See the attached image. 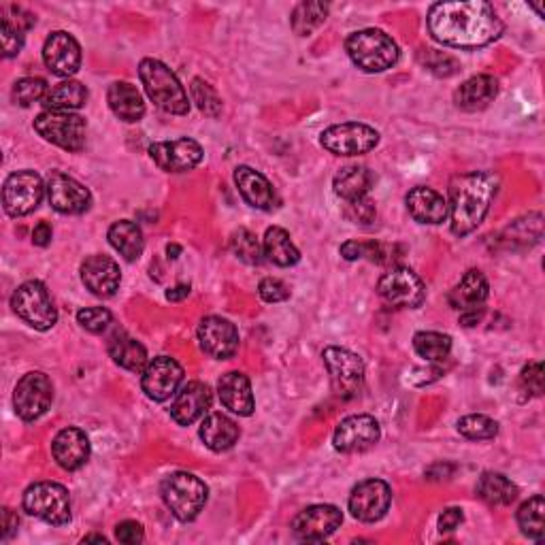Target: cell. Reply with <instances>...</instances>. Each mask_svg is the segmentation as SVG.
<instances>
[{
	"mask_svg": "<svg viewBox=\"0 0 545 545\" xmlns=\"http://www.w3.org/2000/svg\"><path fill=\"white\" fill-rule=\"evenodd\" d=\"M426 26L431 37L456 49L486 47L503 35L499 13L484 0L471 3H435L428 11Z\"/></svg>",
	"mask_w": 545,
	"mask_h": 545,
	"instance_id": "cell-1",
	"label": "cell"
},
{
	"mask_svg": "<svg viewBox=\"0 0 545 545\" xmlns=\"http://www.w3.org/2000/svg\"><path fill=\"white\" fill-rule=\"evenodd\" d=\"M497 192L499 177L490 171H471L454 177L448 203L452 233L456 237H467L480 228Z\"/></svg>",
	"mask_w": 545,
	"mask_h": 545,
	"instance_id": "cell-2",
	"label": "cell"
},
{
	"mask_svg": "<svg viewBox=\"0 0 545 545\" xmlns=\"http://www.w3.org/2000/svg\"><path fill=\"white\" fill-rule=\"evenodd\" d=\"M139 77L150 101L171 115H188L190 98L186 88L181 86L177 75L167 64L156 58H143L139 64Z\"/></svg>",
	"mask_w": 545,
	"mask_h": 545,
	"instance_id": "cell-3",
	"label": "cell"
},
{
	"mask_svg": "<svg viewBox=\"0 0 545 545\" xmlns=\"http://www.w3.org/2000/svg\"><path fill=\"white\" fill-rule=\"evenodd\" d=\"M345 52L350 60L365 73H384L399 62L401 49L384 30L365 28L356 30L345 39Z\"/></svg>",
	"mask_w": 545,
	"mask_h": 545,
	"instance_id": "cell-4",
	"label": "cell"
},
{
	"mask_svg": "<svg viewBox=\"0 0 545 545\" xmlns=\"http://www.w3.org/2000/svg\"><path fill=\"white\" fill-rule=\"evenodd\" d=\"M162 501L179 522H194L207 505V484L188 471H175L160 484Z\"/></svg>",
	"mask_w": 545,
	"mask_h": 545,
	"instance_id": "cell-5",
	"label": "cell"
},
{
	"mask_svg": "<svg viewBox=\"0 0 545 545\" xmlns=\"http://www.w3.org/2000/svg\"><path fill=\"white\" fill-rule=\"evenodd\" d=\"M11 307L15 316L30 328L41 330V333L54 328L58 322V309L52 301V294L39 279H30V282H24L15 290L11 296Z\"/></svg>",
	"mask_w": 545,
	"mask_h": 545,
	"instance_id": "cell-6",
	"label": "cell"
},
{
	"mask_svg": "<svg viewBox=\"0 0 545 545\" xmlns=\"http://www.w3.org/2000/svg\"><path fill=\"white\" fill-rule=\"evenodd\" d=\"M22 505L32 518H39L52 526H66L71 522V494L62 484H30L24 492Z\"/></svg>",
	"mask_w": 545,
	"mask_h": 545,
	"instance_id": "cell-7",
	"label": "cell"
},
{
	"mask_svg": "<svg viewBox=\"0 0 545 545\" xmlns=\"http://www.w3.org/2000/svg\"><path fill=\"white\" fill-rule=\"evenodd\" d=\"M35 130L60 150L81 152L86 145V120L75 111H43L35 118Z\"/></svg>",
	"mask_w": 545,
	"mask_h": 545,
	"instance_id": "cell-8",
	"label": "cell"
},
{
	"mask_svg": "<svg viewBox=\"0 0 545 545\" xmlns=\"http://www.w3.org/2000/svg\"><path fill=\"white\" fill-rule=\"evenodd\" d=\"M322 358L339 399L350 401L358 396L362 386H365V362H362V358L350 350L337 348V345L326 348Z\"/></svg>",
	"mask_w": 545,
	"mask_h": 545,
	"instance_id": "cell-9",
	"label": "cell"
},
{
	"mask_svg": "<svg viewBox=\"0 0 545 545\" xmlns=\"http://www.w3.org/2000/svg\"><path fill=\"white\" fill-rule=\"evenodd\" d=\"M320 143L330 154L352 158L375 150L379 145V132L369 124L345 122L326 128L320 135Z\"/></svg>",
	"mask_w": 545,
	"mask_h": 545,
	"instance_id": "cell-10",
	"label": "cell"
},
{
	"mask_svg": "<svg viewBox=\"0 0 545 545\" xmlns=\"http://www.w3.org/2000/svg\"><path fill=\"white\" fill-rule=\"evenodd\" d=\"M54 403V384L45 373H26L13 392V407L24 422H35L47 414Z\"/></svg>",
	"mask_w": 545,
	"mask_h": 545,
	"instance_id": "cell-11",
	"label": "cell"
},
{
	"mask_svg": "<svg viewBox=\"0 0 545 545\" xmlns=\"http://www.w3.org/2000/svg\"><path fill=\"white\" fill-rule=\"evenodd\" d=\"M45 192H47L45 181L41 179L39 173L30 169L11 173L3 188V205L7 216L11 218L28 216V213H32L41 205Z\"/></svg>",
	"mask_w": 545,
	"mask_h": 545,
	"instance_id": "cell-12",
	"label": "cell"
},
{
	"mask_svg": "<svg viewBox=\"0 0 545 545\" xmlns=\"http://www.w3.org/2000/svg\"><path fill=\"white\" fill-rule=\"evenodd\" d=\"M382 299L401 309H420L426 303V286L418 273L409 267H392L377 284Z\"/></svg>",
	"mask_w": 545,
	"mask_h": 545,
	"instance_id": "cell-13",
	"label": "cell"
},
{
	"mask_svg": "<svg viewBox=\"0 0 545 545\" xmlns=\"http://www.w3.org/2000/svg\"><path fill=\"white\" fill-rule=\"evenodd\" d=\"M184 384V367L171 356H156L141 373V388L147 399L164 403L173 399Z\"/></svg>",
	"mask_w": 545,
	"mask_h": 545,
	"instance_id": "cell-14",
	"label": "cell"
},
{
	"mask_svg": "<svg viewBox=\"0 0 545 545\" xmlns=\"http://www.w3.org/2000/svg\"><path fill=\"white\" fill-rule=\"evenodd\" d=\"M47 201L62 216H81L92 207L90 190L62 171H52L45 181Z\"/></svg>",
	"mask_w": 545,
	"mask_h": 545,
	"instance_id": "cell-15",
	"label": "cell"
},
{
	"mask_svg": "<svg viewBox=\"0 0 545 545\" xmlns=\"http://www.w3.org/2000/svg\"><path fill=\"white\" fill-rule=\"evenodd\" d=\"M382 439V426L369 414H356L341 420L333 433V445L341 454H360L371 450Z\"/></svg>",
	"mask_w": 545,
	"mask_h": 545,
	"instance_id": "cell-16",
	"label": "cell"
},
{
	"mask_svg": "<svg viewBox=\"0 0 545 545\" xmlns=\"http://www.w3.org/2000/svg\"><path fill=\"white\" fill-rule=\"evenodd\" d=\"M147 154H150L156 167L164 173H188L196 169L205 158L201 143L188 137L152 143Z\"/></svg>",
	"mask_w": 545,
	"mask_h": 545,
	"instance_id": "cell-17",
	"label": "cell"
},
{
	"mask_svg": "<svg viewBox=\"0 0 545 545\" xmlns=\"http://www.w3.org/2000/svg\"><path fill=\"white\" fill-rule=\"evenodd\" d=\"M350 511L358 522H379L392 505V488L384 480H365L354 486L350 494Z\"/></svg>",
	"mask_w": 545,
	"mask_h": 545,
	"instance_id": "cell-18",
	"label": "cell"
},
{
	"mask_svg": "<svg viewBox=\"0 0 545 545\" xmlns=\"http://www.w3.org/2000/svg\"><path fill=\"white\" fill-rule=\"evenodd\" d=\"M201 350L216 360L233 358L239 350V330L237 326L220 316H207L198 324L196 330Z\"/></svg>",
	"mask_w": 545,
	"mask_h": 545,
	"instance_id": "cell-19",
	"label": "cell"
},
{
	"mask_svg": "<svg viewBox=\"0 0 545 545\" xmlns=\"http://www.w3.org/2000/svg\"><path fill=\"white\" fill-rule=\"evenodd\" d=\"M343 524V511L335 505H311L292 520V533L301 541H324Z\"/></svg>",
	"mask_w": 545,
	"mask_h": 545,
	"instance_id": "cell-20",
	"label": "cell"
},
{
	"mask_svg": "<svg viewBox=\"0 0 545 545\" xmlns=\"http://www.w3.org/2000/svg\"><path fill=\"white\" fill-rule=\"evenodd\" d=\"M43 62L54 75L71 79L81 69V45L66 30H56L43 43Z\"/></svg>",
	"mask_w": 545,
	"mask_h": 545,
	"instance_id": "cell-21",
	"label": "cell"
},
{
	"mask_svg": "<svg viewBox=\"0 0 545 545\" xmlns=\"http://www.w3.org/2000/svg\"><path fill=\"white\" fill-rule=\"evenodd\" d=\"M81 282L94 296L109 299L120 290L122 284L120 264L105 254L88 256L81 264Z\"/></svg>",
	"mask_w": 545,
	"mask_h": 545,
	"instance_id": "cell-22",
	"label": "cell"
},
{
	"mask_svg": "<svg viewBox=\"0 0 545 545\" xmlns=\"http://www.w3.org/2000/svg\"><path fill=\"white\" fill-rule=\"evenodd\" d=\"M213 394L211 388L203 382H190L184 388H179L175 394V401L171 405V418L179 426H192L201 418H205L211 409Z\"/></svg>",
	"mask_w": 545,
	"mask_h": 545,
	"instance_id": "cell-23",
	"label": "cell"
},
{
	"mask_svg": "<svg viewBox=\"0 0 545 545\" xmlns=\"http://www.w3.org/2000/svg\"><path fill=\"white\" fill-rule=\"evenodd\" d=\"M92 445L88 435L77 426L62 428L52 441V454L58 467L64 471H77L90 460Z\"/></svg>",
	"mask_w": 545,
	"mask_h": 545,
	"instance_id": "cell-24",
	"label": "cell"
},
{
	"mask_svg": "<svg viewBox=\"0 0 545 545\" xmlns=\"http://www.w3.org/2000/svg\"><path fill=\"white\" fill-rule=\"evenodd\" d=\"M218 396L222 405L241 418H250L254 414V392L250 377L241 371H228L218 382Z\"/></svg>",
	"mask_w": 545,
	"mask_h": 545,
	"instance_id": "cell-25",
	"label": "cell"
},
{
	"mask_svg": "<svg viewBox=\"0 0 545 545\" xmlns=\"http://www.w3.org/2000/svg\"><path fill=\"white\" fill-rule=\"evenodd\" d=\"M235 186L243 201L260 211H273L277 207V194L271 186V181L260 171L252 167H237L235 169Z\"/></svg>",
	"mask_w": 545,
	"mask_h": 545,
	"instance_id": "cell-26",
	"label": "cell"
},
{
	"mask_svg": "<svg viewBox=\"0 0 545 545\" xmlns=\"http://www.w3.org/2000/svg\"><path fill=\"white\" fill-rule=\"evenodd\" d=\"M405 203H407L409 216L420 224L437 226V224L448 220V216H450L448 201H445L443 194H439L433 188H426V186L414 188L407 194Z\"/></svg>",
	"mask_w": 545,
	"mask_h": 545,
	"instance_id": "cell-27",
	"label": "cell"
},
{
	"mask_svg": "<svg viewBox=\"0 0 545 545\" xmlns=\"http://www.w3.org/2000/svg\"><path fill=\"white\" fill-rule=\"evenodd\" d=\"M490 286L488 279L482 271L471 269L465 273V277L460 279V284L454 286V290L448 296V303L452 309L460 313H469V311H482L484 303L488 301Z\"/></svg>",
	"mask_w": 545,
	"mask_h": 545,
	"instance_id": "cell-28",
	"label": "cell"
},
{
	"mask_svg": "<svg viewBox=\"0 0 545 545\" xmlns=\"http://www.w3.org/2000/svg\"><path fill=\"white\" fill-rule=\"evenodd\" d=\"M499 96V81L492 75H473L456 92L454 103L462 111H482Z\"/></svg>",
	"mask_w": 545,
	"mask_h": 545,
	"instance_id": "cell-29",
	"label": "cell"
},
{
	"mask_svg": "<svg viewBox=\"0 0 545 545\" xmlns=\"http://www.w3.org/2000/svg\"><path fill=\"white\" fill-rule=\"evenodd\" d=\"M107 103L115 118L128 124L141 122L145 115L143 96L130 81H115V84H111L107 90Z\"/></svg>",
	"mask_w": 545,
	"mask_h": 545,
	"instance_id": "cell-30",
	"label": "cell"
},
{
	"mask_svg": "<svg viewBox=\"0 0 545 545\" xmlns=\"http://www.w3.org/2000/svg\"><path fill=\"white\" fill-rule=\"evenodd\" d=\"M198 435H201L203 443L211 452H228L230 448H235V443L241 437L239 424L228 418L226 414H209L203 418L201 428H198Z\"/></svg>",
	"mask_w": 545,
	"mask_h": 545,
	"instance_id": "cell-31",
	"label": "cell"
},
{
	"mask_svg": "<svg viewBox=\"0 0 545 545\" xmlns=\"http://www.w3.org/2000/svg\"><path fill=\"white\" fill-rule=\"evenodd\" d=\"M107 352L115 365L130 371V373H143L147 362H150V358H147L145 345L141 341H137L135 337L122 333V330L109 339Z\"/></svg>",
	"mask_w": 545,
	"mask_h": 545,
	"instance_id": "cell-32",
	"label": "cell"
},
{
	"mask_svg": "<svg viewBox=\"0 0 545 545\" xmlns=\"http://www.w3.org/2000/svg\"><path fill=\"white\" fill-rule=\"evenodd\" d=\"M107 239H109L113 250L128 262L139 260L145 250L143 230L137 222H132V220H120V222L111 224Z\"/></svg>",
	"mask_w": 545,
	"mask_h": 545,
	"instance_id": "cell-33",
	"label": "cell"
},
{
	"mask_svg": "<svg viewBox=\"0 0 545 545\" xmlns=\"http://www.w3.org/2000/svg\"><path fill=\"white\" fill-rule=\"evenodd\" d=\"M262 250H264V258L273 262L275 267H282V269L294 267V264H299L301 260L299 247L292 243L290 233L286 228H279V226L267 228L264 241H262Z\"/></svg>",
	"mask_w": 545,
	"mask_h": 545,
	"instance_id": "cell-34",
	"label": "cell"
},
{
	"mask_svg": "<svg viewBox=\"0 0 545 545\" xmlns=\"http://www.w3.org/2000/svg\"><path fill=\"white\" fill-rule=\"evenodd\" d=\"M333 188L339 198H343L345 203L358 201V198L369 196L373 188V175L367 167H360V164H350V167H343L335 179H333Z\"/></svg>",
	"mask_w": 545,
	"mask_h": 545,
	"instance_id": "cell-35",
	"label": "cell"
},
{
	"mask_svg": "<svg viewBox=\"0 0 545 545\" xmlns=\"http://www.w3.org/2000/svg\"><path fill=\"white\" fill-rule=\"evenodd\" d=\"M88 101V88L77 79H64L47 90L43 105L47 111H77Z\"/></svg>",
	"mask_w": 545,
	"mask_h": 545,
	"instance_id": "cell-36",
	"label": "cell"
},
{
	"mask_svg": "<svg viewBox=\"0 0 545 545\" xmlns=\"http://www.w3.org/2000/svg\"><path fill=\"white\" fill-rule=\"evenodd\" d=\"M477 494L488 505L507 507L518 499V486L509 480L507 475L497 471H486L480 480H477Z\"/></svg>",
	"mask_w": 545,
	"mask_h": 545,
	"instance_id": "cell-37",
	"label": "cell"
},
{
	"mask_svg": "<svg viewBox=\"0 0 545 545\" xmlns=\"http://www.w3.org/2000/svg\"><path fill=\"white\" fill-rule=\"evenodd\" d=\"M516 520H518V526H520L524 537L533 539V541H543V537H545V501H543L541 494H535V497H531L526 503L520 505Z\"/></svg>",
	"mask_w": 545,
	"mask_h": 545,
	"instance_id": "cell-38",
	"label": "cell"
},
{
	"mask_svg": "<svg viewBox=\"0 0 545 545\" xmlns=\"http://www.w3.org/2000/svg\"><path fill=\"white\" fill-rule=\"evenodd\" d=\"M414 350L426 362H443L452 352V337L435 330H422L414 337Z\"/></svg>",
	"mask_w": 545,
	"mask_h": 545,
	"instance_id": "cell-39",
	"label": "cell"
},
{
	"mask_svg": "<svg viewBox=\"0 0 545 545\" xmlns=\"http://www.w3.org/2000/svg\"><path fill=\"white\" fill-rule=\"evenodd\" d=\"M328 5L326 3H301L292 13V30L299 37H309L311 32H316L328 18Z\"/></svg>",
	"mask_w": 545,
	"mask_h": 545,
	"instance_id": "cell-40",
	"label": "cell"
},
{
	"mask_svg": "<svg viewBox=\"0 0 545 545\" xmlns=\"http://www.w3.org/2000/svg\"><path fill=\"white\" fill-rule=\"evenodd\" d=\"M230 252H233L241 262L250 264V267H260V264L267 260L264 258L260 241L256 239L252 230L247 228H239L237 233L230 237Z\"/></svg>",
	"mask_w": 545,
	"mask_h": 545,
	"instance_id": "cell-41",
	"label": "cell"
},
{
	"mask_svg": "<svg viewBox=\"0 0 545 545\" xmlns=\"http://www.w3.org/2000/svg\"><path fill=\"white\" fill-rule=\"evenodd\" d=\"M458 433L471 441H488L499 435V422L484 414H471L458 420Z\"/></svg>",
	"mask_w": 545,
	"mask_h": 545,
	"instance_id": "cell-42",
	"label": "cell"
},
{
	"mask_svg": "<svg viewBox=\"0 0 545 545\" xmlns=\"http://www.w3.org/2000/svg\"><path fill=\"white\" fill-rule=\"evenodd\" d=\"M190 94H192V103H196L198 111L205 113L207 118H220L222 113V98L218 96L216 88L207 84L205 79L196 77L190 84Z\"/></svg>",
	"mask_w": 545,
	"mask_h": 545,
	"instance_id": "cell-43",
	"label": "cell"
},
{
	"mask_svg": "<svg viewBox=\"0 0 545 545\" xmlns=\"http://www.w3.org/2000/svg\"><path fill=\"white\" fill-rule=\"evenodd\" d=\"M49 86L47 81L41 77H24L20 79L18 84L13 86V101L18 103L20 107H30L35 103H43V98L47 94Z\"/></svg>",
	"mask_w": 545,
	"mask_h": 545,
	"instance_id": "cell-44",
	"label": "cell"
},
{
	"mask_svg": "<svg viewBox=\"0 0 545 545\" xmlns=\"http://www.w3.org/2000/svg\"><path fill=\"white\" fill-rule=\"evenodd\" d=\"M77 322L81 328L88 330V333L101 335L111 326L113 316H111V311L105 307H86V309L77 311Z\"/></svg>",
	"mask_w": 545,
	"mask_h": 545,
	"instance_id": "cell-45",
	"label": "cell"
},
{
	"mask_svg": "<svg viewBox=\"0 0 545 545\" xmlns=\"http://www.w3.org/2000/svg\"><path fill=\"white\" fill-rule=\"evenodd\" d=\"M375 216H377L375 201L369 196L358 198V201H352V203H345V218H348L350 222L371 224L375 220Z\"/></svg>",
	"mask_w": 545,
	"mask_h": 545,
	"instance_id": "cell-46",
	"label": "cell"
},
{
	"mask_svg": "<svg viewBox=\"0 0 545 545\" xmlns=\"http://www.w3.org/2000/svg\"><path fill=\"white\" fill-rule=\"evenodd\" d=\"M26 32L9 26L7 22H0V45H3V56L5 58H15L24 47Z\"/></svg>",
	"mask_w": 545,
	"mask_h": 545,
	"instance_id": "cell-47",
	"label": "cell"
},
{
	"mask_svg": "<svg viewBox=\"0 0 545 545\" xmlns=\"http://www.w3.org/2000/svg\"><path fill=\"white\" fill-rule=\"evenodd\" d=\"M258 294L264 303H284L290 299L288 286L282 282V279H275V277H264L258 286Z\"/></svg>",
	"mask_w": 545,
	"mask_h": 545,
	"instance_id": "cell-48",
	"label": "cell"
},
{
	"mask_svg": "<svg viewBox=\"0 0 545 545\" xmlns=\"http://www.w3.org/2000/svg\"><path fill=\"white\" fill-rule=\"evenodd\" d=\"M0 13H3V18H0V22H7L9 26L18 28L22 32H28L32 26H35V22H37L35 15L28 13L22 7H15V5L3 7V9H0Z\"/></svg>",
	"mask_w": 545,
	"mask_h": 545,
	"instance_id": "cell-49",
	"label": "cell"
},
{
	"mask_svg": "<svg viewBox=\"0 0 545 545\" xmlns=\"http://www.w3.org/2000/svg\"><path fill=\"white\" fill-rule=\"evenodd\" d=\"M115 539L124 545H137L145 539V531L137 520H124L115 526Z\"/></svg>",
	"mask_w": 545,
	"mask_h": 545,
	"instance_id": "cell-50",
	"label": "cell"
},
{
	"mask_svg": "<svg viewBox=\"0 0 545 545\" xmlns=\"http://www.w3.org/2000/svg\"><path fill=\"white\" fill-rule=\"evenodd\" d=\"M520 382L522 386L535 394V396H541L543 394V365L541 362H531V365L522 369V375H520Z\"/></svg>",
	"mask_w": 545,
	"mask_h": 545,
	"instance_id": "cell-51",
	"label": "cell"
},
{
	"mask_svg": "<svg viewBox=\"0 0 545 545\" xmlns=\"http://www.w3.org/2000/svg\"><path fill=\"white\" fill-rule=\"evenodd\" d=\"M341 256L348 260V262H356V260H362V258H369L371 256V241L369 243H362V241H345L341 245Z\"/></svg>",
	"mask_w": 545,
	"mask_h": 545,
	"instance_id": "cell-52",
	"label": "cell"
},
{
	"mask_svg": "<svg viewBox=\"0 0 545 545\" xmlns=\"http://www.w3.org/2000/svg\"><path fill=\"white\" fill-rule=\"evenodd\" d=\"M462 522H465V514H462V509L460 507H448L439 516V531L441 533H454Z\"/></svg>",
	"mask_w": 545,
	"mask_h": 545,
	"instance_id": "cell-53",
	"label": "cell"
},
{
	"mask_svg": "<svg viewBox=\"0 0 545 545\" xmlns=\"http://www.w3.org/2000/svg\"><path fill=\"white\" fill-rule=\"evenodd\" d=\"M18 526H20L18 514L9 507H3V541H9L15 533H18Z\"/></svg>",
	"mask_w": 545,
	"mask_h": 545,
	"instance_id": "cell-54",
	"label": "cell"
},
{
	"mask_svg": "<svg viewBox=\"0 0 545 545\" xmlns=\"http://www.w3.org/2000/svg\"><path fill=\"white\" fill-rule=\"evenodd\" d=\"M52 237H54V230L47 222H39L35 230H32V243L39 247H47L49 243H52Z\"/></svg>",
	"mask_w": 545,
	"mask_h": 545,
	"instance_id": "cell-55",
	"label": "cell"
},
{
	"mask_svg": "<svg viewBox=\"0 0 545 545\" xmlns=\"http://www.w3.org/2000/svg\"><path fill=\"white\" fill-rule=\"evenodd\" d=\"M164 296H167V301H171V303H179V301H184L190 296V286L188 284H177V286L169 288Z\"/></svg>",
	"mask_w": 545,
	"mask_h": 545,
	"instance_id": "cell-56",
	"label": "cell"
},
{
	"mask_svg": "<svg viewBox=\"0 0 545 545\" xmlns=\"http://www.w3.org/2000/svg\"><path fill=\"white\" fill-rule=\"evenodd\" d=\"M167 254H169V260H177L179 254H181V247L179 245H167Z\"/></svg>",
	"mask_w": 545,
	"mask_h": 545,
	"instance_id": "cell-57",
	"label": "cell"
},
{
	"mask_svg": "<svg viewBox=\"0 0 545 545\" xmlns=\"http://www.w3.org/2000/svg\"><path fill=\"white\" fill-rule=\"evenodd\" d=\"M84 541H86V543H88V541H98V543H107V539H105L103 535H90V537H86Z\"/></svg>",
	"mask_w": 545,
	"mask_h": 545,
	"instance_id": "cell-58",
	"label": "cell"
}]
</instances>
